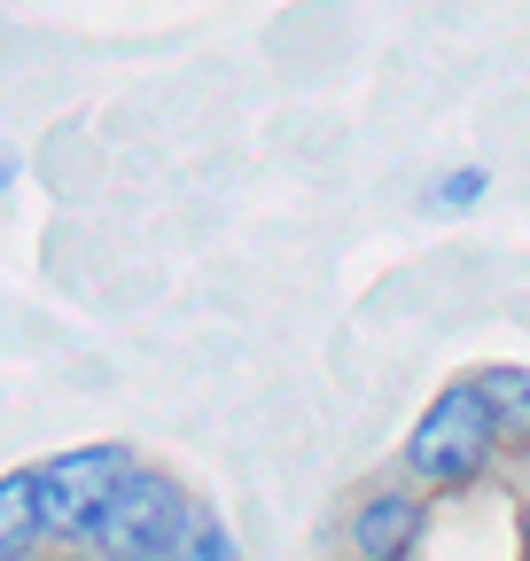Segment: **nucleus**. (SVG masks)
Here are the masks:
<instances>
[{
    "label": "nucleus",
    "instance_id": "obj_1",
    "mask_svg": "<svg viewBox=\"0 0 530 561\" xmlns=\"http://www.w3.org/2000/svg\"><path fill=\"white\" fill-rule=\"evenodd\" d=\"M492 437H499V421H492L484 390H476V382H460V390H445V398L414 421L406 468H414L422 483H476L484 460H492Z\"/></svg>",
    "mask_w": 530,
    "mask_h": 561
},
{
    "label": "nucleus",
    "instance_id": "obj_2",
    "mask_svg": "<svg viewBox=\"0 0 530 561\" xmlns=\"http://www.w3.org/2000/svg\"><path fill=\"white\" fill-rule=\"evenodd\" d=\"M87 538H94L102 553H125V561H141V553H187V500H180L164 476L125 468L117 491H110V507L94 515Z\"/></svg>",
    "mask_w": 530,
    "mask_h": 561
},
{
    "label": "nucleus",
    "instance_id": "obj_3",
    "mask_svg": "<svg viewBox=\"0 0 530 561\" xmlns=\"http://www.w3.org/2000/svg\"><path fill=\"white\" fill-rule=\"evenodd\" d=\"M117 476H125V453H117V445H94V453H62V460L32 468V491H39V523H47V530H94V515L110 507Z\"/></svg>",
    "mask_w": 530,
    "mask_h": 561
},
{
    "label": "nucleus",
    "instance_id": "obj_4",
    "mask_svg": "<svg viewBox=\"0 0 530 561\" xmlns=\"http://www.w3.org/2000/svg\"><path fill=\"white\" fill-rule=\"evenodd\" d=\"M414 538H422V500H414V491H375V500L359 507V523H352V546L367 561L414 553Z\"/></svg>",
    "mask_w": 530,
    "mask_h": 561
},
{
    "label": "nucleus",
    "instance_id": "obj_5",
    "mask_svg": "<svg viewBox=\"0 0 530 561\" xmlns=\"http://www.w3.org/2000/svg\"><path fill=\"white\" fill-rule=\"evenodd\" d=\"M476 390H484V405L499 421V437H530V375L522 367H484Z\"/></svg>",
    "mask_w": 530,
    "mask_h": 561
},
{
    "label": "nucleus",
    "instance_id": "obj_6",
    "mask_svg": "<svg viewBox=\"0 0 530 561\" xmlns=\"http://www.w3.org/2000/svg\"><path fill=\"white\" fill-rule=\"evenodd\" d=\"M39 530H47L39 523V491H32V468H24V476H9V491H0V553H32Z\"/></svg>",
    "mask_w": 530,
    "mask_h": 561
},
{
    "label": "nucleus",
    "instance_id": "obj_7",
    "mask_svg": "<svg viewBox=\"0 0 530 561\" xmlns=\"http://www.w3.org/2000/svg\"><path fill=\"white\" fill-rule=\"evenodd\" d=\"M484 187H492V180H484V172L469 164V172H452V180H445V187H437L429 203H437V210H469V203H484Z\"/></svg>",
    "mask_w": 530,
    "mask_h": 561
},
{
    "label": "nucleus",
    "instance_id": "obj_8",
    "mask_svg": "<svg viewBox=\"0 0 530 561\" xmlns=\"http://www.w3.org/2000/svg\"><path fill=\"white\" fill-rule=\"evenodd\" d=\"M187 553H195V561H227V553H234V538H227L219 523H195V530H187Z\"/></svg>",
    "mask_w": 530,
    "mask_h": 561
},
{
    "label": "nucleus",
    "instance_id": "obj_9",
    "mask_svg": "<svg viewBox=\"0 0 530 561\" xmlns=\"http://www.w3.org/2000/svg\"><path fill=\"white\" fill-rule=\"evenodd\" d=\"M522 546H530V515H522Z\"/></svg>",
    "mask_w": 530,
    "mask_h": 561
}]
</instances>
